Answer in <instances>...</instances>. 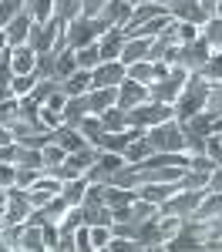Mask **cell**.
Segmentation results:
<instances>
[{
	"instance_id": "f35d334b",
	"label": "cell",
	"mask_w": 222,
	"mask_h": 252,
	"mask_svg": "<svg viewBox=\"0 0 222 252\" xmlns=\"http://www.w3.org/2000/svg\"><path fill=\"white\" fill-rule=\"evenodd\" d=\"M34 84H37L34 71H31V74H14V78H10V91H14V97H24V94L34 91Z\"/></svg>"
},
{
	"instance_id": "d6a6232c",
	"label": "cell",
	"mask_w": 222,
	"mask_h": 252,
	"mask_svg": "<svg viewBox=\"0 0 222 252\" xmlns=\"http://www.w3.org/2000/svg\"><path fill=\"white\" fill-rule=\"evenodd\" d=\"M74 71H78V58H74V51H71V47H64V51L58 54V74H54V78L67 81Z\"/></svg>"
},
{
	"instance_id": "e575fe53",
	"label": "cell",
	"mask_w": 222,
	"mask_h": 252,
	"mask_svg": "<svg viewBox=\"0 0 222 252\" xmlns=\"http://www.w3.org/2000/svg\"><path fill=\"white\" fill-rule=\"evenodd\" d=\"M199 78H205L209 84H216V81H222V54H219V51H212V58L205 61V67L199 71Z\"/></svg>"
},
{
	"instance_id": "c3c4849f",
	"label": "cell",
	"mask_w": 222,
	"mask_h": 252,
	"mask_svg": "<svg viewBox=\"0 0 222 252\" xmlns=\"http://www.w3.org/2000/svg\"><path fill=\"white\" fill-rule=\"evenodd\" d=\"M205 155H209V158H216V161L222 165V141H219L216 135H209V141H205Z\"/></svg>"
},
{
	"instance_id": "f907efd6",
	"label": "cell",
	"mask_w": 222,
	"mask_h": 252,
	"mask_svg": "<svg viewBox=\"0 0 222 252\" xmlns=\"http://www.w3.org/2000/svg\"><path fill=\"white\" fill-rule=\"evenodd\" d=\"M205 189H209V192H222V165L209 175V185H205Z\"/></svg>"
},
{
	"instance_id": "52a82bcc",
	"label": "cell",
	"mask_w": 222,
	"mask_h": 252,
	"mask_svg": "<svg viewBox=\"0 0 222 252\" xmlns=\"http://www.w3.org/2000/svg\"><path fill=\"white\" fill-rule=\"evenodd\" d=\"M125 165H128L125 155H118V152H104V148H101L98 161H95L84 175H88V182H104V185H108V182H111V175L118 172V168H125Z\"/></svg>"
},
{
	"instance_id": "60d3db41",
	"label": "cell",
	"mask_w": 222,
	"mask_h": 252,
	"mask_svg": "<svg viewBox=\"0 0 222 252\" xmlns=\"http://www.w3.org/2000/svg\"><path fill=\"white\" fill-rule=\"evenodd\" d=\"M40 152H44V168H51V165H61V161L67 158V152L61 148L58 141H51V145H44Z\"/></svg>"
},
{
	"instance_id": "2e32d148",
	"label": "cell",
	"mask_w": 222,
	"mask_h": 252,
	"mask_svg": "<svg viewBox=\"0 0 222 252\" xmlns=\"http://www.w3.org/2000/svg\"><path fill=\"white\" fill-rule=\"evenodd\" d=\"M84 97H88V111H91V115H104L108 108H115L118 88H91Z\"/></svg>"
},
{
	"instance_id": "bcb514c9",
	"label": "cell",
	"mask_w": 222,
	"mask_h": 252,
	"mask_svg": "<svg viewBox=\"0 0 222 252\" xmlns=\"http://www.w3.org/2000/svg\"><path fill=\"white\" fill-rule=\"evenodd\" d=\"M40 175H44V168H17V185L20 189H31Z\"/></svg>"
},
{
	"instance_id": "44dd1931",
	"label": "cell",
	"mask_w": 222,
	"mask_h": 252,
	"mask_svg": "<svg viewBox=\"0 0 222 252\" xmlns=\"http://www.w3.org/2000/svg\"><path fill=\"white\" fill-rule=\"evenodd\" d=\"M14 165H17V168H44V152L14 141Z\"/></svg>"
},
{
	"instance_id": "681fc988",
	"label": "cell",
	"mask_w": 222,
	"mask_h": 252,
	"mask_svg": "<svg viewBox=\"0 0 222 252\" xmlns=\"http://www.w3.org/2000/svg\"><path fill=\"white\" fill-rule=\"evenodd\" d=\"M104 3H108V0H84V7H81V14H84V17H98V14H101V7H104Z\"/></svg>"
},
{
	"instance_id": "603a6c76",
	"label": "cell",
	"mask_w": 222,
	"mask_h": 252,
	"mask_svg": "<svg viewBox=\"0 0 222 252\" xmlns=\"http://www.w3.org/2000/svg\"><path fill=\"white\" fill-rule=\"evenodd\" d=\"M61 91L67 97H78V94H88L91 91V71H84V67H78L74 74L67 81H61Z\"/></svg>"
},
{
	"instance_id": "7402d4cb",
	"label": "cell",
	"mask_w": 222,
	"mask_h": 252,
	"mask_svg": "<svg viewBox=\"0 0 222 252\" xmlns=\"http://www.w3.org/2000/svg\"><path fill=\"white\" fill-rule=\"evenodd\" d=\"M84 115H91V111H88V97H84V94H78V97H67V101H64V111H61L64 125L78 128V125H81V118H84Z\"/></svg>"
},
{
	"instance_id": "7dc6e473",
	"label": "cell",
	"mask_w": 222,
	"mask_h": 252,
	"mask_svg": "<svg viewBox=\"0 0 222 252\" xmlns=\"http://www.w3.org/2000/svg\"><path fill=\"white\" fill-rule=\"evenodd\" d=\"M74 246H78L81 252L91 249V229H88V225H78V229H74Z\"/></svg>"
},
{
	"instance_id": "5b68a950",
	"label": "cell",
	"mask_w": 222,
	"mask_h": 252,
	"mask_svg": "<svg viewBox=\"0 0 222 252\" xmlns=\"http://www.w3.org/2000/svg\"><path fill=\"white\" fill-rule=\"evenodd\" d=\"M168 118H175V108L172 104H161V101H145L138 108H131L128 111V128H155L161 121H168Z\"/></svg>"
},
{
	"instance_id": "b9f144b4",
	"label": "cell",
	"mask_w": 222,
	"mask_h": 252,
	"mask_svg": "<svg viewBox=\"0 0 222 252\" xmlns=\"http://www.w3.org/2000/svg\"><path fill=\"white\" fill-rule=\"evenodd\" d=\"M189 168H192V172L212 175L216 168H219V161H216V158H209V155H189Z\"/></svg>"
},
{
	"instance_id": "e0dca14e",
	"label": "cell",
	"mask_w": 222,
	"mask_h": 252,
	"mask_svg": "<svg viewBox=\"0 0 222 252\" xmlns=\"http://www.w3.org/2000/svg\"><path fill=\"white\" fill-rule=\"evenodd\" d=\"M222 215V192H209L205 189V198L199 202V209L189 215L192 222H212V219H219Z\"/></svg>"
},
{
	"instance_id": "ba28073f",
	"label": "cell",
	"mask_w": 222,
	"mask_h": 252,
	"mask_svg": "<svg viewBox=\"0 0 222 252\" xmlns=\"http://www.w3.org/2000/svg\"><path fill=\"white\" fill-rule=\"evenodd\" d=\"M209 58H212V47L205 44V37L192 40V44H182V51H179V64L189 71V74H199Z\"/></svg>"
},
{
	"instance_id": "83f0119b",
	"label": "cell",
	"mask_w": 222,
	"mask_h": 252,
	"mask_svg": "<svg viewBox=\"0 0 222 252\" xmlns=\"http://www.w3.org/2000/svg\"><path fill=\"white\" fill-rule=\"evenodd\" d=\"M58 74V54L54 51H47V54H37V61H34V78L37 81H47Z\"/></svg>"
},
{
	"instance_id": "836d02e7",
	"label": "cell",
	"mask_w": 222,
	"mask_h": 252,
	"mask_svg": "<svg viewBox=\"0 0 222 252\" xmlns=\"http://www.w3.org/2000/svg\"><path fill=\"white\" fill-rule=\"evenodd\" d=\"M17 121H20L17 97H0V125H3V128H14Z\"/></svg>"
},
{
	"instance_id": "f5cc1de1",
	"label": "cell",
	"mask_w": 222,
	"mask_h": 252,
	"mask_svg": "<svg viewBox=\"0 0 222 252\" xmlns=\"http://www.w3.org/2000/svg\"><path fill=\"white\" fill-rule=\"evenodd\" d=\"M131 7H138V3H165V0H128Z\"/></svg>"
},
{
	"instance_id": "f546056e",
	"label": "cell",
	"mask_w": 222,
	"mask_h": 252,
	"mask_svg": "<svg viewBox=\"0 0 222 252\" xmlns=\"http://www.w3.org/2000/svg\"><path fill=\"white\" fill-rule=\"evenodd\" d=\"M152 152H155V148L148 145V138H135V141L125 148V161H128V165H141Z\"/></svg>"
},
{
	"instance_id": "7a4b0ae2",
	"label": "cell",
	"mask_w": 222,
	"mask_h": 252,
	"mask_svg": "<svg viewBox=\"0 0 222 252\" xmlns=\"http://www.w3.org/2000/svg\"><path fill=\"white\" fill-rule=\"evenodd\" d=\"M67 34V20L64 17H54L44 20V24H31V37H27V44L34 47V54H47V51H54V44H58V37H64Z\"/></svg>"
},
{
	"instance_id": "30bf717a",
	"label": "cell",
	"mask_w": 222,
	"mask_h": 252,
	"mask_svg": "<svg viewBox=\"0 0 222 252\" xmlns=\"http://www.w3.org/2000/svg\"><path fill=\"white\" fill-rule=\"evenodd\" d=\"M125 78H128V67L121 61H104L91 71V88H118Z\"/></svg>"
},
{
	"instance_id": "8992f818",
	"label": "cell",
	"mask_w": 222,
	"mask_h": 252,
	"mask_svg": "<svg viewBox=\"0 0 222 252\" xmlns=\"http://www.w3.org/2000/svg\"><path fill=\"white\" fill-rule=\"evenodd\" d=\"M205 198V189H179V192L172 195V198H165L159 205V212L161 215H175V219H189V215L199 209V202Z\"/></svg>"
},
{
	"instance_id": "1f68e13d",
	"label": "cell",
	"mask_w": 222,
	"mask_h": 252,
	"mask_svg": "<svg viewBox=\"0 0 222 252\" xmlns=\"http://www.w3.org/2000/svg\"><path fill=\"white\" fill-rule=\"evenodd\" d=\"M74 58H78V67H84V71H95V67L101 64L98 40H95V44H88V47H78V51H74Z\"/></svg>"
},
{
	"instance_id": "f1b7e54d",
	"label": "cell",
	"mask_w": 222,
	"mask_h": 252,
	"mask_svg": "<svg viewBox=\"0 0 222 252\" xmlns=\"http://www.w3.org/2000/svg\"><path fill=\"white\" fill-rule=\"evenodd\" d=\"M202 37H205V44H209L212 51L222 54V17H209L205 20V24H202Z\"/></svg>"
},
{
	"instance_id": "74e56055",
	"label": "cell",
	"mask_w": 222,
	"mask_h": 252,
	"mask_svg": "<svg viewBox=\"0 0 222 252\" xmlns=\"http://www.w3.org/2000/svg\"><path fill=\"white\" fill-rule=\"evenodd\" d=\"M67 209H71V205L64 202V195H54V198H51V202H47V205H44L40 212H44V219H47V222H61Z\"/></svg>"
},
{
	"instance_id": "9c48e42d",
	"label": "cell",
	"mask_w": 222,
	"mask_h": 252,
	"mask_svg": "<svg viewBox=\"0 0 222 252\" xmlns=\"http://www.w3.org/2000/svg\"><path fill=\"white\" fill-rule=\"evenodd\" d=\"M27 215H31V198H27V189L10 185V189H7V212H3V222H0V225L24 222Z\"/></svg>"
},
{
	"instance_id": "ffe728a7",
	"label": "cell",
	"mask_w": 222,
	"mask_h": 252,
	"mask_svg": "<svg viewBox=\"0 0 222 252\" xmlns=\"http://www.w3.org/2000/svg\"><path fill=\"white\" fill-rule=\"evenodd\" d=\"M34 61H37V54H34L31 44L10 47V71H14V74H31V71H34Z\"/></svg>"
},
{
	"instance_id": "d4e9b609",
	"label": "cell",
	"mask_w": 222,
	"mask_h": 252,
	"mask_svg": "<svg viewBox=\"0 0 222 252\" xmlns=\"http://www.w3.org/2000/svg\"><path fill=\"white\" fill-rule=\"evenodd\" d=\"M20 249L24 252H40L44 249V229L24 222V232H20Z\"/></svg>"
},
{
	"instance_id": "4316f807",
	"label": "cell",
	"mask_w": 222,
	"mask_h": 252,
	"mask_svg": "<svg viewBox=\"0 0 222 252\" xmlns=\"http://www.w3.org/2000/svg\"><path fill=\"white\" fill-rule=\"evenodd\" d=\"M78 131L84 135V141H88V145H98L101 135H104V125H101L98 115H84V118H81V125H78Z\"/></svg>"
},
{
	"instance_id": "7bdbcfd3",
	"label": "cell",
	"mask_w": 222,
	"mask_h": 252,
	"mask_svg": "<svg viewBox=\"0 0 222 252\" xmlns=\"http://www.w3.org/2000/svg\"><path fill=\"white\" fill-rule=\"evenodd\" d=\"M91 229V249H104L111 239V225H88Z\"/></svg>"
},
{
	"instance_id": "816d5d0a",
	"label": "cell",
	"mask_w": 222,
	"mask_h": 252,
	"mask_svg": "<svg viewBox=\"0 0 222 252\" xmlns=\"http://www.w3.org/2000/svg\"><path fill=\"white\" fill-rule=\"evenodd\" d=\"M212 135H222V111L212 115Z\"/></svg>"
},
{
	"instance_id": "11a10c76",
	"label": "cell",
	"mask_w": 222,
	"mask_h": 252,
	"mask_svg": "<svg viewBox=\"0 0 222 252\" xmlns=\"http://www.w3.org/2000/svg\"><path fill=\"white\" fill-rule=\"evenodd\" d=\"M0 31H3V27H0Z\"/></svg>"
},
{
	"instance_id": "277c9868",
	"label": "cell",
	"mask_w": 222,
	"mask_h": 252,
	"mask_svg": "<svg viewBox=\"0 0 222 252\" xmlns=\"http://www.w3.org/2000/svg\"><path fill=\"white\" fill-rule=\"evenodd\" d=\"M104 31H108V24L101 17H84V14H81V17L67 20V47H71V51L88 47V44H95Z\"/></svg>"
},
{
	"instance_id": "f6af8a7d",
	"label": "cell",
	"mask_w": 222,
	"mask_h": 252,
	"mask_svg": "<svg viewBox=\"0 0 222 252\" xmlns=\"http://www.w3.org/2000/svg\"><path fill=\"white\" fill-rule=\"evenodd\" d=\"M10 185H17V165L0 161V189H10Z\"/></svg>"
},
{
	"instance_id": "8fae6325",
	"label": "cell",
	"mask_w": 222,
	"mask_h": 252,
	"mask_svg": "<svg viewBox=\"0 0 222 252\" xmlns=\"http://www.w3.org/2000/svg\"><path fill=\"white\" fill-rule=\"evenodd\" d=\"M145 101H152V94H148V84H138V81L125 78L118 84V104L121 111H131V108H138V104H145Z\"/></svg>"
},
{
	"instance_id": "d6986e66",
	"label": "cell",
	"mask_w": 222,
	"mask_h": 252,
	"mask_svg": "<svg viewBox=\"0 0 222 252\" xmlns=\"http://www.w3.org/2000/svg\"><path fill=\"white\" fill-rule=\"evenodd\" d=\"M148 47H152V37H128L125 47H121V64H138V61H148Z\"/></svg>"
},
{
	"instance_id": "ab89813d",
	"label": "cell",
	"mask_w": 222,
	"mask_h": 252,
	"mask_svg": "<svg viewBox=\"0 0 222 252\" xmlns=\"http://www.w3.org/2000/svg\"><path fill=\"white\" fill-rule=\"evenodd\" d=\"M81 7H84V0H54V14L64 20L81 17Z\"/></svg>"
},
{
	"instance_id": "9a60e30c",
	"label": "cell",
	"mask_w": 222,
	"mask_h": 252,
	"mask_svg": "<svg viewBox=\"0 0 222 252\" xmlns=\"http://www.w3.org/2000/svg\"><path fill=\"white\" fill-rule=\"evenodd\" d=\"M131 10H135V7H131L128 0H108V3L101 7L98 17L104 20L108 27H125V24H128V17H131Z\"/></svg>"
},
{
	"instance_id": "ee69618b",
	"label": "cell",
	"mask_w": 222,
	"mask_h": 252,
	"mask_svg": "<svg viewBox=\"0 0 222 252\" xmlns=\"http://www.w3.org/2000/svg\"><path fill=\"white\" fill-rule=\"evenodd\" d=\"M205 111H212V115H219V111H222V81H216V84L209 88V101H205Z\"/></svg>"
},
{
	"instance_id": "3957f363",
	"label": "cell",
	"mask_w": 222,
	"mask_h": 252,
	"mask_svg": "<svg viewBox=\"0 0 222 252\" xmlns=\"http://www.w3.org/2000/svg\"><path fill=\"white\" fill-rule=\"evenodd\" d=\"M145 138H148V145H152L155 152H185V131H182V125L175 118H168V121L155 125V128H148Z\"/></svg>"
},
{
	"instance_id": "d590c367",
	"label": "cell",
	"mask_w": 222,
	"mask_h": 252,
	"mask_svg": "<svg viewBox=\"0 0 222 252\" xmlns=\"http://www.w3.org/2000/svg\"><path fill=\"white\" fill-rule=\"evenodd\" d=\"M27 10L37 24H44V20L54 17V0H27Z\"/></svg>"
},
{
	"instance_id": "4fadbf2b",
	"label": "cell",
	"mask_w": 222,
	"mask_h": 252,
	"mask_svg": "<svg viewBox=\"0 0 222 252\" xmlns=\"http://www.w3.org/2000/svg\"><path fill=\"white\" fill-rule=\"evenodd\" d=\"M125 31L121 27H108L104 34L98 37V51H101V64L104 61H118L121 58V47H125Z\"/></svg>"
},
{
	"instance_id": "cb8c5ba5",
	"label": "cell",
	"mask_w": 222,
	"mask_h": 252,
	"mask_svg": "<svg viewBox=\"0 0 222 252\" xmlns=\"http://www.w3.org/2000/svg\"><path fill=\"white\" fill-rule=\"evenodd\" d=\"M84 192H88V175H78V178H71V182L61 185V195H64L67 205H81L84 202Z\"/></svg>"
},
{
	"instance_id": "8d00e7d4",
	"label": "cell",
	"mask_w": 222,
	"mask_h": 252,
	"mask_svg": "<svg viewBox=\"0 0 222 252\" xmlns=\"http://www.w3.org/2000/svg\"><path fill=\"white\" fill-rule=\"evenodd\" d=\"M168 14H161V17H152V20H145L138 31H135V37H159L161 31H165V24H168Z\"/></svg>"
},
{
	"instance_id": "5bb4252c",
	"label": "cell",
	"mask_w": 222,
	"mask_h": 252,
	"mask_svg": "<svg viewBox=\"0 0 222 252\" xmlns=\"http://www.w3.org/2000/svg\"><path fill=\"white\" fill-rule=\"evenodd\" d=\"M31 24H34L31 10H20L17 17H14L10 24H7V27H3V34H7V44H10V47H20V44H27V37H31Z\"/></svg>"
},
{
	"instance_id": "6da1fadb",
	"label": "cell",
	"mask_w": 222,
	"mask_h": 252,
	"mask_svg": "<svg viewBox=\"0 0 222 252\" xmlns=\"http://www.w3.org/2000/svg\"><path fill=\"white\" fill-rule=\"evenodd\" d=\"M209 81L199 78V74H189V81H185V88L179 91V97H175V121H185V118H192L195 111H205V101H209Z\"/></svg>"
},
{
	"instance_id": "ac0fdd59",
	"label": "cell",
	"mask_w": 222,
	"mask_h": 252,
	"mask_svg": "<svg viewBox=\"0 0 222 252\" xmlns=\"http://www.w3.org/2000/svg\"><path fill=\"white\" fill-rule=\"evenodd\" d=\"M51 141H58L61 148L71 155V152H81L88 141H84V135H81L78 128H71V125H58L54 131H51Z\"/></svg>"
},
{
	"instance_id": "484cf974",
	"label": "cell",
	"mask_w": 222,
	"mask_h": 252,
	"mask_svg": "<svg viewBox=\"0 0 222 252\" xmlns=\"http://www.w3.org/2000/svg\"><path fill=\"white\" fill-rule=\"evenodd\" d=\"M138 198L135 189H118V185H104V205L115 209V205H131Z\"/></svg>"
},
{
	"instance_id": "4dcf8cb0",
	"label": "cell",
	"mask_w": 222,
	"mask_h": 252,
	"mask_svg": "<svg viewBox=\"0 0 222 252\" xmlns=\"http://www.w3.org/2000/svg\"><path fill=\"white\" fill-rule=\"evenodd\" d=\"M98 118H101V125H104V131H125V128H128V111H121L118 104L108 108V111L98 115Z\"/></svg>"
},
{
	"instance_id": "7c38bea8",
	"label": "cell",
	"mask_w": 222,
	"mask_h": 252,
	"mask_svg": "<svg viewBox=\"0 0 222 252\" xmlns=\"http://www.w3.org/2000/svg\"><path fill=\"white\" fill-rule=\"evenodd\" d=\"M165 10H168V17L189 20V24H199V27L209 20V14L202 10L199 0H165Z\"/></svg>"
},
{
	"instance_id": "db71d44e",
	"label": "cell",
	"mask_w": 222,
	"mask_h": 252,
	"mask_svg": "<svg viewBox=\"0 0 222 252\" xmlns=\"http://www.w3.org/2000/svg\"><path fill=\"white\" fill-rule=\"evenodd\" d=\"M212 17H222V3H216V10H212Z\"/></svg>"
}]
</instances>
